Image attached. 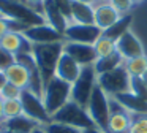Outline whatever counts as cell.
Instances as JSON below:
<instances>
[{"instance_id": "obj_1", "label": "cell", "mask_w": 147, "mask_h": 133, "mask_svg": "<svg viewBox=\"0 0 147 133\" xmlns=\"http://www.w3.org/2000/svg\"><path fill=\"white\" fill-rule=\"evenodd\" d=\"M62 52H63V41L49 44H33L32 56L36 62L45 86L55 76V66H57Z\"/></svg>"}, {"instance_id": "obj_2", "label": "cell", "mask_w": 147, "mask_h": 133, "mask_svg": "<svg viewBox=\"0 0 147 133\" xmlns=\"http://www.w3.org/2000/svg\"><path fill=\"white\" fill-rule=\"evenodd\" d=\"M41 100L45 103L48 114L52 116L65 103H68L71 100V84L60 78H57V76H54L43 89Z\"/></svg>"}, {"instance_id": "obj_3", "label": "cell", "mask_w": 147, "mask_h": 133, "mask_svg": "<svg viewBox=\"0 0 147 133\" xmlns=\"http://www.w3.org/2000/svg\"><path fill=\"white\" fill-rule=\"evenodd\" d=\"M51 120L76 127V128L82 130V132L84 130H89V128H95V124L90 119V116H89L86 108L79 106L78 103H74V101H71V100L68 101V103H65L55 114H52Z\"/></svg>"}, {"instance_id": "obj_4", "label": "cell", "mask_w": 147, "mask_h": 133, "mask_svg": "<svg viewBox=\"0 0 147 133\" xmlns=\"http://www.w3.org/2000/svg\"><path fill=\"white\" fill-rule=\"evenodd\" d=\"M0 14L3 18L11 19V21L22 22L29 27L46 24L43 14H40L38 11L22 5V3L13 2V0H0Z\"/></svg>"}, {"instance_id": "obj_5", "label": "cell", "mask_w": 147, "mask_h": 133, "mask_svg": "<svg viewBox=\"0 0 147 133\" xmlns=\"http://www.w3.org/2000/svg\"><path fill=\"white\" fill-rule=\"evenodd\" d=\"M130 81H131V78L127 73L123 65L115 70H111L108 73H103V75L96 76V84L109 97H117L120 94L130 92Z\"/></svg>"}, {"instance_id": "obj_6", "label": "cell", "mask_w": 147, "mask_h": 133, "mask_svg": "<svg viewBox=\"0 0 147 133\" xmlns=\"http://www.w3.org/2000/svg\"><path fill=\"white\" fill-rule=\"evenodd\" d=\"M96 86V71L93 65H86L81 70V75L71 84V101L78 103L79 106L87 108L93 89Z\"/></svg>"}, {"instance_id": "obj_7", "label": "cell", "mask_w": 147, "mask_h": 133, "mask_svg": "<svg viewBox=\"0 0 147 133\" xmlns=\"http://www.w3.org/2000/svg\"><path fill=\"white\" fill-rule=\"evenodd\" d=\"M87 113L90 119L93 120L96 128L108 132V120H109V95L103 92V89L98 84L95 86L90 100L87 103Z\"/></svg>"}, {"instance_id": "obj_8", "label": "cell", "mask_w": 147, "mask_h": 133, "mask_svg": "<svg viewBox=\"0 0 147 133\" xmlns=\"http://www.w3.org/2000/svg\"><path fill=\"white\" fill-rule=\"evenodd\" d=\"M21 105H22V114L27 117H30L32 120L38 122L40 125H45V124L51 122V116L48 114L43 103L41 97H38L36 94L30 92L29 89H24L21 92Z\"/></svg>"}, {"instance_id": "obj_9", "label": "cell", "mask_w": 147, "mask_h": 133, "mask_svg": "<svg viewBox=\"0 0 147 133\" xmlns=\"http://www.w3.org/2000/svg\"><path fill=\"white\" fill-rule=\"evenodd\" d=\"M115 49L120 54L123 60L133 59V57H139L146 54V46H144L141 37L136 33L133 27L127 30L117 41H115Z\"/></svg>"}, {"instance_id": "obj_10", "label": "cell", "mask_w": 147, "mask_h": 133, "mask_svg": "<svg viewBox=\"0 0 147 133\" xmlns=\"http://www.w3.org/2000/svg\"><path fill=\"white\" fill-rule=\"evenodd\" d=\"M103 35V32L95 24H68L67 30L63 32L65 41L73 43H84V44H95V41Z\"/></svg>"}, {"instance_id": "obj_11", "label": "cell", "mask_w": 147, "mask_h": 133, "mask_svg": "<svg viewBox=\"0 0 147 133\" xmlns=\"http://www.w3.org/2000/svg\"><path fill=\"white\" fill-rule=\"evenodd\" d=\"M130 111L125 109L114 97H109V120L106 133H128Z\"/></svg>"}, {"instance_id": "obj_12", "label": "cell", "mask_w": 147, "mask_h": 133, "mask_svg": "<svg viewBox=\"0 0 147 133\" xmlns=\"http://www.w3.org/2000/svg\"><path fill=\"white\" fill-rule=\"evenodd\" d=\"M22 33L32 44H49V43H62V41H65L63 35L60 32H57L54 27H51L49 24L32 25L27 30H24Z\"/></svg>"}, {"instance_id": "obj_13", "label": "cell", "mask_w": 147, "mask_h": 133, "mask_svg": "<svg viewBox=\"0 0 147 133\" xmlns=\"http://www.w3.org/2000/svg\"><path fill=\"white\" fill-rule=\"evenodd\" d=\"M63 52L68 54L73 60H76L81 66L93 65L96 62V52L93 44L73 43V41H63Z\"/></svg>"}, {"instance_id": "obj_14", "label": "cell", "mask_w": 147, "mask_h": 133, "mask_svg": "<svg viewBox=\"0 0 147 133\" xmlns=\"http://www.w3.org/2000/svg\"><path fill=\"white\" fill-rule=\"evenodd\" d=\"M93 16H95L93 24H95L101 32H105V30H108L109 27H112V25L122 18V14L109 2L95 3V6H93Z\"/></svg>"}, {"instance_id": "obj_15", "label": "cell", "mask_w": 147, "mask_h": 133, "mask_svg": "<svg viewBox=\"0 0 147 133\" xmlns=\"http://www.w3.org/2000/svg\"><path fill=\"white\" fill-rule=\"evenodd\" d=\"M0 46L10 54L16 56V54H30L32 52L33 44L24 37L22 32H14L10 30L7 35L0 38Z\"/></svg>"}, {"instance_id": "obj_16", "label": "cell", "mask_w": 147, "mask_h": 133, "mask_svg": "<svg viewBox=\"0 0 147 133\" xmlns=\"http://www.w3.org/2000/svg\"><path fill=\"white\" fill-rule=\"evenodd\" d=\"M81 70H82V66L76 60H73L68 54L62 52L60 59L57 62V66H55V76L70 82V84H73L78 79V76L81 75Z\"/></svg>"}, {"instance_id": "obj_17", "label": "cell", "mask_w": 147, "mask_h": 133, "mask_svg": "<svg viewBox=\"0 0 147 133\" xmlns=\"http://www.w3.org/2000/svg\"><path fill=\"white\" fill-rule=\"evenodd\" d=\"M43 18H45L46 24L54 27L55 30L60 32L62 35H63V32L67 30L68 24H70V22L67 21V18L60 13V10L57 8L54 0H45V2H43Z\"/></svg>"}, {"instance_id": "obj_18", "label": "cell", "mask_w": 147, "mask_h": 133, "mask_svg": "<svg viewBox=\"0 0 147 133\" xmlns=\"http://www.w3.org/2000/svg\"><path fill=\"white\" fill-rule=\"evenodd\" d=\"M36 127H40V124L24 114L11 117V119H5L2 122V128L7 133H32Z\"/></svg>"}, {"instance_id": "obj_19", "label": "cell", "mask_w": 147, "mask_h": 133, "mask_svg": "<svg viewBox=\"0 0 147 133\" xmlns=\"http://www.w3.org/2000/svg\"><path fill=\"white\" fill-rule=\"evenodd\" d=\"M3 71H5V75H7L10 84L19 87L21 90H24V89L29 87L30 76H29V71H27L26 66H22V65H19V63L14 62V63H11L8 68H5Z\"/></svg>"}, {"instance_id": "obj_20", "label": "cell", "mask_w": 147, "mask_h": 133, "mask_svg": "<svg viewBox=\"0 0 147 133\" xmlns=\"http://www.w3.org/2000/svg\"><path fill=\"white\" fill-rule=\"evenodd\" d=\"M93 6L71 0V22L76 24H93Z\"/></svg>"}, {"instance_id": "obj_21", "label": "cell", "mask_w": 147, "mask_h": 133, "mask_svg": "<svg viewBox=\"0 0 147 133\" xmlns=\"http://www.w3.org/2000/svg\"><path fill=\"white\" fill-rule=\"evenodd\" d=\"M125 109H128L130 113H147V101L139 98L138 95L127 92V94H120L117 97H114Z\"/></svg>"}, {"instance_id": "obj_22", "label": "cell", "mask_w": 147, "mask_h": 133, "mask_svg": "<svg viewBox=\"0 0 147 133\" xmlns=\"http://www.w3.org/2000/svg\"><path fill=\"white\" fill-rule=\"evenodd\" d=\"M133 22H134V14H133V13H131V14H127V16H122V18L119 19L112 27H109L108 30L103 32V35L117 41L119 38L125 33V32L130 30V29L133 27Z\"/></svg>"}, {"instance_id": "obj_23", "label": "cell", "mask_w": 147, "mask_h": 133, "mask_svg": "<svg viewBox=\"0 0 147 133\" xmlns=\"http://www.w3.org/2000/svg\"><path fill=\"white\" fill-rule=\"evenodd\" d=\"M122 65H123V59L120 57L119 52H114L108 57H100V59H96V62L93 63V68H95L96 76H98V75H103V73L111 71V70L119 68Z\"/></svg>"}, {"instance_id": "obj_24", "label": "cell", "mask_w": 147, "mask_h": 133, "mask_svg": "<svg viewBox=\"0 0 147 133\" xmlns=\"http://www.w3.org/2000/svg\"><path fill=\"white\" fill-rule=\"evenodd\" d=\"M123 66L131 78H141L144 75V71L147 70V54L123 60Z\"/></svg>"}, {"instance_id": "obj_25", "label": "cell", "mask_w": 147, "mask_h": 133, "mask_svg": "<svg viewBox=\"0 0 147 133\" xmlns=\"http://www.w3.org/2000/svg\"><path fill=\"white\" fill-rule=\"evenodd\" d=\"M93 48H95V52H96V57H98V59L100 57H108V56H111V54L117 52V49H115V40L108 38V37H105V35H101V37L95 41Z\"/></svg>"}, {"instance_id": "obj_26", "label": "cell", "mask_w": 147, "mask_h": 133, "mask_svg": "<svg viewBox=\"0 0 147 133\" xmlns=\"http://www.w3.org/2000/svg\"><path fill=\"white\" fill-rule=\"evenodd\" d=\"M128 133H147V113H130Z\"/></svg>"}, {"instance_id": "obj_27", "label": "cell", "mask_w": 147, "mask_h": 133, "mask_svg": "<svg viewBox=\"0 0 147 133\" xmlns=\"http://www.w3.org/2000/svg\"><path fill=\"white\" fill-rule=\"evenodd\" d=\"M40 127L45 133H82V130L76 128V127L67 125V124H62V122H55V120H51V122Z\"/></svg>"}, {"instance_id": "obj_28", "label": "cell", "mask_w": 147, "mask_h": 133, "mask_svg": "<svg viewBox=\"0 0 147 133\" xmlns=\"http://www.w3.org/2000/svg\"><path fill=\"white\" fill-rule=\"evenodd\" d=\"M3 101V116L5 119H11V117H16L22 114V105L21 100H2Z\"/></svg>"}, {"instance_id": "obj_29", "label": "cell", "mask_w": 147, "mask_h": 133, "mask_svg": "<svg viewBox=\"0 0 147 133\" xmlns=\"http://www.w3.org/2000/svg\"><path fill=\"white\" fill-rule=\"evenodd\" d=\"M112 6L120 13L122 16H127V14H131L134 10V5L131 0H109Z\"/></svg>"}, {"instance_id": "obj_30", "label": "cell", "mask_w": 147, "mask_h": 133, "mask_svg": "<svg viewBox=\"0 0 147 133\" xmlns=\"http://www.w3.org/2000/svg\"><path fill=\"white\" fill-rule=\"evenodd\" d=\"M21 89L16 87V86L10 84L8 82L2 90H0V100H16V98L21 97Z\"/></svg>"}, {"instance_id": "obj_31", "label": "cell", "mask_w": 147, "mask_h": 133, "mask_svg": "<svg viewBox=\"0 0 147 133\" xmlns=\"http://www.w3.org/2000/svg\"><path fill=\"white\" fill-rule=\"evenodd\" d=\"M60 13L67 18V21L71 24V0H54Z\"/></svg>"}, {"instance_id": "obj_32", "label": "cell", "mask_w": 147, "mask_h": 133, "mask_svg": "<svg viewBox=\"0 0 147 133\" xmlns=\"http://www.w3.org/2000/svg\"><path fill=\"white\" fill-rule=\"evenodd\" d=\"M11 63H14V56L10 54L8 51H5L3 48L0 46V70L8 68Z\"/></svg>"}, {"instance_id": "obj_33", "label": "cell", "mask_w": 147, "mask_h": 133, "mask_svg": "<svg viewBox=\"0 0 147 133\" xmlns=\"http://www.w3.org/2000/svg\"><path fill=\"white\" fill-rule=\"evenodd\" d=\"M10 30H11V19L2 16L0 18V38L3 37V35H7Z\"/></svg>"}, {"instance_id": "obj_34", "label": "cell", "mask_w": 147, "mask_h": 133, "mask_svg": "<svg viewBox=\"0 0 147 133\" xmlns=\"http://www.w3.org/2000/svg\"><path fill=\"white\" fill-rule=\"evenodd\" d=\"M26 2H27V6H29V8L38 11L40 14H43V2H45V0H26Z\"/></svg>"}, {"instance_id": "obj_35", "label": "cell", "mask_w": 147, "mask_h": 133, "mask_svg": "<svg viewBox=\"0 0 147 133\" xmlns=\"http://www.w3.org/2000/svg\"><path fill=\"white\" fill-rule=\"evenodd\" d=\"M7 84H8V78H7V75H5L3 70H0V90H2V89H3Z\"/></svg>"}, {"instance_id": "obj_36", "label": "cell", "mask_w": 147, "mask_h": 133, "mask_svg": "<svg viewBox=\"0 0 147 133\" xmlns=\"http://www.w3.org/2000/svg\"><path fill=\"white\" fill-rule=\"evenodd\" d=\"M73 2H79V3H84V5H90V6H95L96 0H73Z\"/></svg>"}, {"instance_id": "obj_37", "label": "cell", "mask_w": 147, "mask_h": 133, "mask_svg": "<svg viewBox=\"0 0 147 133\" xmlns=\"http://www.w3.org/2000/svg\"><path fill=\"white\" fill-rule=\"evenodd\" d=\"M82 133H106V132H103V130H100V128H89V130H84Z\"/></svg>"}, {"instance_id": "obj_38", "label": "cell", "mask_w": 147, "mask_h": 133, "mask_svg": "<svg viewBox=\"0 0 147 133\" xmlns=\"http://www.w3.org/2000/svg\"><path fill=\"white\" fill-rule=\"evenodd\" d=\"M5 120V116H3V101L0 100V124Z\"/></svg>"}, {"instance_id": "obj_39", "label": "cell", "mask_w": 147, "mask_h": 133, "mask_svg": "<svg viewBox=\"0 0 147 133\" xmlns=\"http://www.w3.org/2000/svg\"><path fill=\"white\" fill-rule=\"evenodd\" d=\"M131 2H133V5H134V8H136V6H139V5H142L144 2H146V0H131Z\"/></svg>"}, {"instance_id": "obj_40", "label": "cell", "mask_w": 147, "mask_h": 133, "mask_svg": "<svg viewBox=\"0 0 147 133\" xmlns=\"http://www.w3.org/2000/svg\"><path fill=\"white\" fill-rule=\"evenodd\" d=\"M141 79H142V81L146 82V86H147V70H146V71H144V75L141 76Z\"/></svg>"}, {"instance_id": "obj_41", "label": "cell", "mask_w": 147, "mask_h": 133, "mask_svg": "<svg viewBox=\"0 0 147 133\" xmlns=\"http://www.w3.org/2000/svg\"><path fill=\"white\" fill-rule=\"evenodd\" d=\"M32 133H45V132H43V130H41V127H36V128L33 130Z\"/></svg>"}, {"instance_id": "obj_42", "label": "cell", "mask_w": 147, "mask_h": 133, "mask_svg": "<svg viewBox=\"0 0 147 133\" xmlns=\"http://www.w3.org/2000/svg\"><path fill=\"white\" fill-rule=\"evenodd\" d=\"M0 133H5V132H3V128H2V124H0Z\"/></svg>"}, {"instance_id": "obj_43", "label": "cell", "mask_w": 147, "mask_h": 133, "mask_svg": "<svg viewBox=\"0 0 147 133\" xmlns=\"http://www.w3.org/2000/svg\"><path fill=\"white\" fill-rule=\"evenodd\" d=\"M98 2H109V0H96V3H98Z\"/></svg>"}]
</instances>
